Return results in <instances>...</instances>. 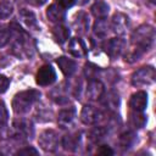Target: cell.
Masks as SVG:
<instances>
[{
    "instance_id": "1",
    "label": "cell",
    "mask_w": 156,
    "mask_h": 156,
    "mask_svg": "<svg viewBox=\"0 0 156 156\" xmlns=\"http://www.w3.org/2000/svg\"><path fill=\"white\" fill-rule=\"evenodd\" d=\"M9 28H10L11 37H12L11 51L21 58L30 57L33 54V46L30 44L29 35L24 30H22V28L18 27L16 23H12Z\"/></svg>"
},
{
    "instance_id": "2",
    "label": "cell",
    "mask_w": 156,
    "mask_h": 156,
    "mask_svg": "<svg viewBox=\"0 0 156 156\" xmlns=\"http://www.w3.org/2000/svg\"><path fill=\"white\" fill-rule=\"evenodd\" d=\"M155 40V29L150 24H141L139 26L132 35V46L141 51L143 54L147 51Z\"/></svg>"
},
{
    "instance_id": "3",
    "label": "cell",
    "mask_w": 156,
    "mask_h": 156,
    "mask_svg": "<svg viewBox=\"0 0 156 156\" xmlns=\"http://www.w3.org/2000/svg\"><path fill=\"white\" fill-rule=\"evenodd\" d=\"M40 93L34 89H28L17 93L12 100V108L15 113L23 115L30 110V107L39 100Z\"/></svg>"
},
{
    "instance_id": "4",
    "label": "cell",
    "mask_w": 156,
    "mask_h": 156,
    "mask_svg": "<svg viewBox=\"0 0 156 156\" xmlns=\"http://www.w3.org/2000/svg\"><path fill=\"white\" fill-rule=\"evenodd\" d=\"M155 69L151 66L141 67L138 71H135L132 76V84L134 87H144L150 85L155 82Z\"/></svg>"
},
{
    "instance_id": "5",
    "label": "cell",
    "mask_w": 156,
    "mask_h": 156,
    "mask_svg": "<svg viewBox=\"0 0 156 156\" xmlns=\"http://www.w3.org/2000/svg\"><path fill=\"white\" fill-rule=\"evenodd\" d=\"M39 146L46 151V152H54L58 147L60 144V138L58 134L54 129H46L40 133L39 139H38Z\"/></svg>"
},
{
    "instance_id": "6",
    "label": "cell",
    "mask_w": 156,
    "mask_h": 156,
    "mask_svg": "<svg viewBox=\"0 0 156 156\" xmlns=\"http://www.w3.org/2000/svg\"><path fill=\"white\" fill-rule=\"evenodd\" d=\"M55 80H56V72L50 65H44L38 69L37 76H35L37 84L41 87H46V85L52 84Z\"/></svg>"
},
{
    "instance_id": "7",
    "label": "cell",
    "mask_w": 156,
    "mask_h": 156,
    "mask_svg": "<svg viewBox=\"0 0 156 156\" xmlns=\"http://www.w3.org/2000/svg\"><path fill=\"white\" fill-rule=\"evenodd\" d=\"M111 28L117 35H124L129 28V18L122 12H116L111 21Z\"/></svg>"
},
{
    "instance_id": "8",
    "label": "cell",
    "mask_w": 156,
    "mask_h": 156,
    "mask_svg": "<svg viewBox=\"0 0 156 156\" xmlns=\"http://www.w3.org/2000/svg\"><path fill=\"white\" fill-rule=\"evenodd\" d=\"M102 119V113L91 105H85L80 112V121L84 124H96Z\"/></svg>"
},
{
    "instance_id": "9",
    "label": "cell",
    "mask_w": 156,
    "mask_h": 156,
    "mask_svg": "<svg viewBox=\"0 0 156 156\" xmlns=\"http://www.w3.org/2000/svg\"><path fill=\"white\" fill-rule=\"evenodd\" d=\"M105 51L111 58L118 57L124 49V40L121 38H112L105 43Z\"/></svg>"
},
{
    "instance_id": "10",
    "label": "cell",
    "mask_w": 156,
    "mask_h": 156,
    "mask_svg": "<svg viewBox=\"0 0 156 156\" xmlns=\"http://www.w3.org/2000/svg\"><path fill=\"white\" fill-rule=\"evenodd\" d=\"M104 84L98 80V79H90L88 82V85H87V90H85V95L89 100H99L102 98L104 95Z\"/></svg>"
},
{
    "instance_id": "11",
    "label": "cell",
    "mask_w": 156,
    "mask_h": 156,
    "mask_svg": "<svg viewBox=\"0 0 156 156\" xmlns=\"http://www.w3.org/2000/svg\"><path fill=\"white\" fill-rule=\"evenodd\" d=\"M13 134L16 136H23V138H30L33 135V126L30 122L24 119H16L12 126Z\"/></svg>"
},
{
    "instance_id": "12",
    "label": "cell",
    "mask_w": 156,
    "mask_h": 156,
    "mask_svg": "<svg viewBox=\"0 0 156 156\" xmlns=\"http://www.w3.org/2000/svg\"><path fill=\"white\" fill-rule=\"evenodd\" d=\"M76 119V108L74 107H67L58 112L57 116V123L61 128L66 129L69 128Z\"/></svg>"
},
{
    "instance_id": "13",
    "label": "cell",
    "mask_w": 156,
    "mask_h": 156,
    "mask_svg": "<svg viewBox=\"0 0 156 156\" xmlns=\"http://www.w3.org/2000/svg\"><path fill=\"white\" fill-rule=\"evenodd\" d=\"M129 106L132 111H140L143 112L147 106V94L145 91H136L132 95L129 100Z\"/></svg>"
},
{
    "instance_id": "14",
    "label": "cell",
    "mask_w": 156,
    "mask_h": 156,
    "mask_svg": "<svg viewBox=\"0 0 156 156\" xmlns=\"http://www.w3.org/2000/svg\"><path fill=\"white\" fill-rule=\"evenodd\" d=\"M68 52L74 57H84L88 52V49L80 38H73L68 44Z\"/></svg>"
},
{
    "instance_id": "15",
    "label": "cell",
    "mask_w": 156,
    "mask_h": 156,
    "mask_svg": "<svg viewBox=\"0 0 156 156\" xmlns=\"http://www.w3.org/2000/svg\"><path fill=\"white\" fill-rule=\"evenodd\" d=\"M46 16H48L49 21H51L54 23H61L66 17V12H65V9H62L60 5L52 4L48 7Z\"/></svg>"
},
{
    "instance_id": "16",
    "label": "cell",
    "mask_w": 156,
    "mask_h": 156,
    "mask_svg": "<svg viewBox=\"0 0 156 156\" xmlns=\"http://www.w3.org/2000/svg\"><path fill=\"white\" fill-rule=\"evenodd\" d=\"M56 62H57L60 69L62 71V73H63L65 76H67V77L72 76V74L76 72V69H77V63H76L73 60L68 58V57L61 56V57L57 58Z\"/></svg>"
},
{
    "instance_id": "17",
    "label": "cell",
    "mask_w": 156,
    "mask_h": 156,
    "mask_svg": "<svg viewBox=\"0 0 156 156\" xmlns=\"http://www.w3.org/2000/svg\"><path fill=\"white\" fill-rule=\"evenodd\" d=\"M20 18L26 24V27H28L29 29H38V21H37L35 15L32 11L27 9L20 10Z\"/></svg>"
},
{
    "instance_id": "18",
    "label": "cell",
    "mask_w": 156,
    "mask_h": 156,
    "mask_svg": "<svg viewBox=\"0 0 156 156\" xmlns=\"http://www.w3.org/2000/svg\"><path fill=\"white\" fill-rule=\"evenodd\" d=\"M79 143H80V136L78 134H67L62 138V146L68 150V151H76L79 146Z\"/></svg>"
},
{
    "instance_id": "19",
    "label": "cell",
    "mask_w": 156,
    "mask_h": 156,
    "mask_svg": "<svg viewBox=\"0 0 156 156\" xmlns=\"http://www.w3.org/2000/svg\"><path fill=\"white\" fill-rule=\"evenodd\" d=\"M52 37H54L56 43L63 44L69 38V30H68L67 27H65L62 24H57L52 28Z\"/></svg>"
},
{
    "instance_id": "20",
    "label": "cell",
    "mask_w": 156,
    "mask_h": 156,
    "mask_svg": "<svg viewBox=\"0 0 156 156\" xmlns=\"http://www.w3.org/2000/svg\"><path fill=\"white\" fill-rule=\"evenodd\" d=\"M108 11H110L108 5H107L105 1H102V0L96 1V2L91 6V13H93L96 18H106V16L108 15Z\"/></svg>"
},
{
    "instance_id": "21",
    "label": "cell",
    "mask_w": 156,
    "mask_h": 156,
    "mask_svg": "<svg viewBox=\"0 0 156 156\" xmlns=\"http://www.w3.org/2000/svg\"><path fill=\"white\" fill-rule=\"evenodd\" d=\"M74 28L77 32H80V33H85L89 28V17L87 13L84 12H79L74 20V23H73Z\"/></svg>"
},
{
    "instance_id": "22",
    "label": "cell",
    "mask_w": 156,
    "mask_h": 156,
    "mask_svg": "<svg viewBox=\"0 0 156 156\" xmlns=\"http://www.w3.org/2000/svg\"><path fill=\"white\" fill-rule=\"evenodd\" d=\"M129 123L133 128H136V129L143 128L146 123V117L140 111H132L130 117H129Z\"/></svg>"
},
{
    "instance_id": "23",
    "label": "cell",
    "mask_w": 156,
    "mask_h": 156,
    "mask_svg": "<svg viewBox=\"0 0 156 156\" xmlns=\"http://www.w3.org/2000/svg\"><path fill=\"white\" fill-rule=\"evenodd\" d=\"M135 140H136V136H135L134 133H132V132H126V133H123V134L119 136L118 144H119V146H121L122 149H129V147H132V146L134 145Z\"/></svg>"
},
{
    "instance_id": "24",
    "label": "cell",
    "mask_w": 156,
    "mask_h": 156,
    "mask_svg": "<svg viewBox=\"0 0 156 156\" xmlns=\"http://www.w3.org/2000/svg\"><path fill=\"white\" fill-rule=\"evenodd\" d=\"M94 33L95 35L104 38L107 34V29H108V23L106 21V18H98L96 22L94 23Z\"/></svg>"
},
{
    "instance_id": "25",
    "label": "cell",
    "mask_w": 156,
    "mask_h": 156,
    "mask_svg": "<svg viewBox=\"0 0 156 156\" xmlns=\"http://www.w3.org/2000/svg\"><path fill=\"white\" fill-rule=\"evenodd\" d=\"M13 10V6L10 1L7 0H2L0 1V18H7L11 16Z\"/></svg>"
},
{
    "instance_id": "26",
    "label": "cell",
    "mask_w": 156,
    "mask_h": 156,
    "mask_svg": "<svg viewBox=\"0 0 156 156\" xmlns=\"http://www.w3.org/2000/svg\"><path fill=\"white\" fill-rule=\"evenodd\" d=\"M84 74L85 77L90 80V79H98V74H99V67L91 65V63H88L85 65L84 67Z\"/></svg>"
},
{
    "instance_id": "27",
    "label": "cell",
    "mask_w": 156,
    "mask_h": 156,
    "mask_svg": "<svg viewBox=\"0 0 156 156\" xmlns=\"http://www.w3.org/2000/svg\"><path fill=\"white\" fill-rule=\"evenodd\" d=\"M11 39V32L10 28L5 26H0V46H5Z\"/></svg>"
},
{
    "instance_id": "28",
    "label": "cell",
    "mask_w": 156,
    "mask_h": 156,
    "mask_svg": "<svg viewBox=\"0 0 156 156\" xmlns=\"http://www.w3.org/2000/svg\"><path fill=\"white\" fill-rule=\"evenodd\" d=\"M7 121H9V112L7 108L5 106V104L2 101H0V127L7 126Z\"/></svg>"
},
{
    "instance_id": "29",
    "label": "cell",
    "mask_w": 156,
    "mask_h": 156,
    "mask_svg": "<svg viewBox=\"0 0 156 156\" xmlns=\"http://www.w3.org/2000/svg\"><path fill=\"white\" fill-rule=\"evenodd\" d=\"M104 129L101 127H96L91 133H90V139L94 140V141H99L102 136H104Z\"/></svg>"
},
{
    "instance_id": "30",
    "label": "cell",
    "mask_w": 156,
    "mask_h": 156,
    "mask_svg": "<svg viewBox=\"0 0 156 156\" xmlns=\"http://www.w3.org/2000/svg\"><path fill=\"white\" fill-rule=\"evenodd\" d=\"M106 106L110 107H117L118 106V95L116 94H108V96L106 98Z\"/></svg>"
},
{
    "instance_id": "31",
    "label": "cell",
    "mask_w": 156,
    "mask_h": 156,
    "mask_svg": "<svg viewBox=\"0 0 156 156\" xmlns=\"http://www.w3.org/2000/svg\"><path fill=\"white\" fill-rule=\"evenodd\" d=\"M9 85H10V79L6 76L0 73V94L5 93L7 90V88H9Z\"/></svg>"
},
{
    "instance_id": "32",
    "label": "cell",
    "mask_w": 156,
    "mask_h": 156,
    "mask_svg": "<svg viewBox=\"0 0 156 156\" xmlns=\"http://www.w3.org/2000/svg\"><path fill=\"white\" fill-rule=\"evenodd\" d=\"M30 154L38 155V151L34 147H32V146H27V147H23V149L17 151V155H30Z\"/></svg>"
},
{
    "instance_id": "33",
    "label": "cell",
    "mask_w": 156,
    "mask_h": 156,
    "mask_svg": "<svg viewBox=\"0 0 156 156\" xmlns=\"http://www.w3.org/2000/svg\"><path fill=\"white\" fill-rule=\"evenodd\" d=\"M77 0H56L57 5H60L62 9H68L76 4Z\"/></svg>"
},
{
    "instance_id": "34",
    "label": "cell",
    "mask_w": 156,
    "mask_h": 156,
    "mask_svg": "<svg viewBox=\"0 0 156 156\" xmlns=\"http://www.w3.org/2000/svg\"><path fill=\"white\" fill-rule=\"evenodd\" d=\"M98 154H100V155H112V154H113V151H112V149H110L108 146L102 145V146H100V147H99Z\"/></svg>"
},
{
    "instance_id": "35",
    "label": "cell",
    "mask_w": 156,
    "mask_h": 156,
    "mask_svg": "<svg viewBox=\"0 0 156 156\" xmlns=\"http://www.w3.org/2000/svg\"><path fill=\"white\" fill-rule=\"evenodd\" d=\"M28 2H30L32 5H35V6H41L43 4H45L46 0H27Z\"/></svg>"
},
{
    "instance_id": "36",
    "label": "cell",
    "mask_w": 156,
    "mask_h": 156,
    "mask_svg": "<svg viewBox=\"0 0 156 156\" xmlns=\"http://www.w3.org/2000/svg\"><path fill=\"white\" fill-rule=\"evenodd\" d=\"M150 1H151V2H155V0H150Z\"/></svg>"
}]
</instances>
